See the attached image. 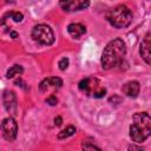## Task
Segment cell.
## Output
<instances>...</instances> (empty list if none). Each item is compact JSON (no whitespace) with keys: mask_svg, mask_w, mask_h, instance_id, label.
I'll return each mask as SVG.
<instances>
[{"mask_svg":"<svg viewBox=\"0 0 151 151\" xmlns=\"http://www.w3.org/2000/svg\"><path fill=\"white\" fill-rule=\"evenodd\" d=\"M74 133H76V127L72 126V125H70V126H67L66 129H64L61 132H59L58 138H59V139H64V138H67V137L73 136Z\"/></svg>","mask_w":151,"mask_h":151,"instance_id":"cell-14","label":"cell"},{"mask_svg":"<svg viewBox=\"0 0 151 151\" xmlns=\"http://www.w3.org/2000/svg\"><path fill=\"white\" fill-rule=\"evenodd\" d=\"M151 133V118L146 112H137L130 125V137L133 142L142 143Z\"/></svg>","mask_w":151,"mask_h":151,"instance_id":"cell-2","label":"cell"},{"mask_svg":"<svg viewBox=\"0 0 151 151\" xmlns=\"http://www.w3.org/2000/svg\"><path fill=\"white\" fill-rule=\"evenodd\" d=\"M63 86V80L58 77H48L46 79H44L40 85H39V88L41 92H45L50 88H59Z\"/></svg>","mask_w":151,"mask_h":151,"instance_id":"cell-9","label":"cell"},{"mask_svg":"<svg viewBox=\"0 0 151 151\" xmlns=\"http://www.w3.org/2000/svg\"><path fill=\"white\" fill-rule=\"evenodd\" d=\"M79 90L84 92L86 96H91L94 98H103L106 94V88L100 84V81L96 78H85L79 81Z\"/></svg>","mask_w":151,"mask_h":151,"instance_id":"cell-4","label":"cell"},{"mask_svg":"<svg viewBox=\"0 0 151 151\" xmlns=\"http://www.w3.org/2000/svg\"><path fill=\"white\" fill-rule=\"evenodd\" d=\"M46 103L48 104V105H51V106H54V105H57V103H58V99H57V97L55 96H50L47 99H46Z\"/></svg>","mask_w":151,"mask_h":151,"instance_id":"cell-18","label":"cell"},{"mask_svg":"<svg viewBox=\"0 0 151 151\" xmlns=\"http://www.w3.org/2000/svg\"><path fill=\"white\" fill-rule=\"evenodd\" d=\"M1 131H2V136L6 140H14L17 138V133H18V124L14 120V118L8 117L5 118L0 125Z\"/></svg>","mask_w":151,"mask_h":151,"instance_id":"cell-6","label":"cell"},{"mask_svg":"<svg viewBox=\"0 0 151 151\" xmlns=\"http://www.w3.org/2000/svg\"><path fill=\"white\" fill-rule=\"evenodd\" d=\"M32 38L41 45H52L54 42V33L52 28L45 24H40L33 27Z\"/></svg>","mask_w":151,"mask_h":151,"instance_id":"cell-5","label":"cell"},{"mask_svg":"<svg viewBox=\"0 0 151 151\" xmlns=\"http://www.w3.org/2000/svg\"><path fill=\"white\" fill-rule=\"evenodd\" d=\"M81 149H83V151H101L98 146H96V145H93L91 143H84Z\"/></svg>","mask_w":151,"mask_h":151,"instance_id":"cell-15","label":"cell"},{"mask_svg":"<svg viewBox=\"0 0 151 151\" xmlns=\"http://www.w3.org/2000/svg\"><path fill=\"white\" fill-rule=\"evenodd\" d=\"M61 122H63L61 117H57V118L54 119V124H55V125H58V126H59V125L61 124Z\"/></svg>","mask_w":151,"mask_h":151,"instance_id":"cell-20","label":"cell"},{"mask_svg":"<svg viewBox=\"0 0 151 151\" xmlns=\"http://www.w3.org/2000/svg\"><path fill=\"white\" fill-rule=\"evenodd\" d=\"M9 15H11V18L13 19L14 22H20V21H22V18H24L22 14L19 13V12H11Z\"/></svg>","mask_w":151,"mask_h":151,"instance_id":"cell-16","label":"cell"},{"mask_svg":"<svg viewBox=\"0 0 151 151\" xmlns=\"http://www.w3.org/2000/svg\"><path fill=\"white\" fill-rule=\"evenodd\" d=\"M9 33H11V37H12V38H17V37H18V33L14 32V31H11Z\"/></svg>","mask_w":151,"mask_h":151,"instance_id":"cell-21","label":"cell"},{"mask_svg":"<svg viewBox=\"0 0 151 151\" xmlns=\"http://www.w3.org/2000/svg\"><path fill=\"white\" fill-rule=\"evenodd\" d=\"M58 65H59V68H60L61 71H65V70L67 68V66H68V59H67V58H63V59H60Z\"/></svg>","mask_w":151,"mask_h":151,"instance_id":"cell-17","label":"cell"},{"mask_svg":"<svg viewBox=\"0 0 151 151\" xmlns=\"http://www.w3.org/2000/svg\"><path fill=\"white\" fill-rule=\"evenodd\" d=\"M109 22L116 27V28H124L127 27L131 21H132V13L131 11L124 6V5H119L112 9L109 11L107 15H106Z\"/></svg>","mask_w":151,"mask_h":151,"instance_id":"cell-3","label":"cell"},{"mask_svg":"<svg viewBox=\"0 0 151 151\" xmlns=\"http://www.w3.org/2000/svg\"><path fill=\"white\" fill-rule=\"evenodd\" d=\"M129 151H144L140 146L136 145V144H132V145H129Z\"/></svg>","mask_w":151,"mask_h":151,"instance_id":"cell-19","label":"cell"},{"mask_svg":"<svg viewBox=\"0 0 151 151\" xmlns=\"http://www.w3.org/2000/svg\"><path fill=\"white\" fill-rule=\"evenodd\" d=\"M60 7L66 12H73V11H81L85 9L90 2L83 1V0H63L59 2Z\"/></svg>","mask_w":151,"mask_h":151,"instance_id":"cell-7","label":"cell"},{"mask_svg":"<svg viewBox=\"0 0 151 151\" xmlns=\"http://www.w3.org/2000/svg\"><path fill=\"white\" fill-rule=\"evenodd\" d=\"M4 105L5 109L9 113H15L17 112V97L13 91H5L4 93Z\"/></svg>","mask_w":151,"mask_h":151,"instance_id":"cell-8","label":"cell"},{"mask_svg":"<svg viewBox=\"0 0 151 151\" xmlns=\"http://www.w3.org/2000/svg\"><path fill=\"white\" fill-rule=\"evenodd\" d=\"M150 47H151V42H150V33H147L145 35V38L143 39L142 44H140V55L142 58L145 60V63L147 65H150Z\"/></svg>","mask_w":151,"mask_h":151,"instance_id":"cell-11","label":"cell"},{"mask_svg":"<svg viewBox=\"0 0 151 151\" xmlns=\"http://www.w3.org/2000/svg\"><path fill=\"white\" fill-rule=\"evenodd\" d=\"M67 32H68V34H70L72 38L78 39V38H80L83 34H85L86 28H85V26L81 25V24H70V25L67 26Z\"/></svg>","mask_w":151,"mask_h":151,"instance_id":"cell-12","label":"cell"},{"mask_svg":"<svg viewBox=\"0 0 151 151\" xmlns=\"http://www.w3.org/2000/svg\"><path fill=\"white\" fill-rule=\"evenodd\" d=\"M125 53H126V47L122 39L117 38V39L111 40L106 45V47L101 54L103 68L110 70V68L122 65V63L124 61Z\"/></svg>","mask_w":151,"mask_h":151,"instance_id":"cell-1","label":"cell"},{"mask_svg":"<svg viewBox=\"0 0 151 151\" xmlns=\"http://www.w3.org/2000/svg\"><path fill=\"white\" fill-rule=\"evenodd\" d=\"M124 94H126L127 97H131V98H136L138 94H139V90H140V85L138 81L136 80H131V81H127L123 85L122 87Z\"/></svg>","mask_w":151,"mask_h":151,"instance_id":"cell-10","label":"cell"},{"mask_svg":"<svg viewBox=\"0 0 151 151\" xmlns=\"http://www.w3.org/2000/svg\"><path fill=\"white\" fill-rule=\"evenodd\" d=\"M22 72H24V68H22L21 65H13V66L7 71L6 76H7V78H13V77H15V76L21 74Z\"/></svg>","mask_w":151,"mask_h":151,"instance_id":"cell-13","label":"cell"}]
</instances>
